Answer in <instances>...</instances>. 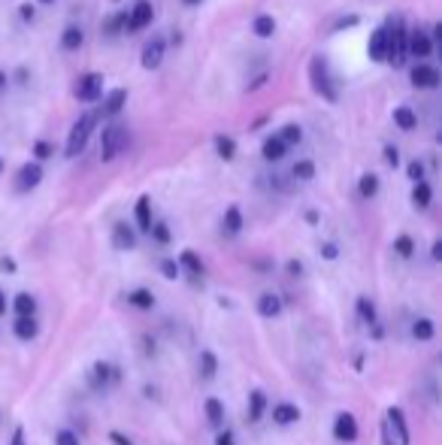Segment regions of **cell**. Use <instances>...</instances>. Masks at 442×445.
Segmentation results:
<instances>
[{
    "instance_id": "obj_55",
    "label": "cell",
    "mask_w": 442,
    "mask_h": 445,
    "mask_svg": "<svg viewBox=\"0 0 442 445\" xmlns=\"http://www.w3.org/2000/svg\"><path fill=\"white\" fill-rule=\"evenodd\" d=\"M6 85H10V79H6V73L0 70V94H3V91H6Z\"/></svg>"
},
{
    "instance_id": "obj_47",
    "label": "cell",
    "mask_w": 442,
    "mask_h": 445,
    "mask_svg": "<svg viewBox=\"0 0 442 445\" xmlns=\"http://www.w3.org/2000/svg\"><path fill=\"white\" fill-rule=\"evenodd\" d=\"M19 15H21V21H28V25H30V21L36 19V10H34V3H21V6H19Z\"/></svg>"
},
{
    "instance_id": "obj_26",
    "label": "cell",
    "mask_w": 442,
    "mask_h": 445,
    "mask_svg": "<svg viewBox=\"0 0 442 445\" xmlns=\"http://www.w3.org/2000/svg\"><path fill=\"white\" fill-rule=\"evenodd\" d=\"M394 125H397L400 130H415L418 127V115L409 110V106H397V110H394Z\"/></svg>"
},
{
    "instance_id": "obj_57",
    "label": "cell",
    "mask_w": 442,
    "mask_h": 445,
    "mask_svg": "<svg viewBox=\"0 0 442 445\" xmlns=\"http://www.w3.org/2000/svg\"><path fill=\"white\" fill-rule=\"evenodd\" d=\"M306 221H309V225H315V221H318V212L309 209V212H306Z\"/></svg>"
},
{
    "instance_id": "obj_15",
    "label": "cell",
    "mask_w": 442,
    "mask_h": 445,
    "mask_svg": "<svg viewBox=\"0 0 442 445\" xmlns=\"http://www.w3.org/2000/svg\"><path fill=\"white\" fill-rule=\"evenodd\" d=\"M261 155H264L266 164H279V161L288 155V145L282 143L276 134H270V136H266V140L261 143Z\"/></svg>"
},
{
    "instance_id": "obj_6",
    "label": "cell",
    "mask_w": 442,
    "mask_h": 445,
    "mask_svg": "<svg viewBox=\"0 0 442 445\" xmlns=\"http://www.w3.org/2000/svg\"><path fill=\"white\" fill-rule=\"evenodd\" d=\"M43 182V164H36V161H28V164L19 167V173H15V191L19 194H28V191H34L36 185Z\"/></svg>"
},
{
    "instance_id": "obj_31",
    "label": "cell",
    "mask_w": 442,
    "mask_h": 445,
    "mask_svg": "<svg viewBox=\"0 0 442 445\" xmlns=\"http://www.w3.org/2000/svg\"><path fill=\"white\" fill-rule=\"evenodd\" d=\"M176 264H179V270H182V267H185V270L191 273V276H200V273H203V260L197 258V251H191V249H185V251H182Z\"/></svg>"
},
{
    "instance_id": "obj_16",
    "label": "cell",
    "mask_w": 442,
    "mask_h": 445,
    "mask_svg": "<svg viewBox=\"0 0 442 445\" xmlns=\"http://www.w3.org/2000/svg\"><path fill=\"white\" fill-rule=\"evenodd\" d=\"M118 379V370L112 364H103V360H97L94 366H91V388H106L109 382Z\"/></svg>"
},
{
    "instance_id": "obj_27",
    "label": "cell",
    "mask_w": 442,
    "mask_h": 445,
    "mask_svg": "<svg viewBox=\"0 0 442 445\" xmlns=\"http://www.w3.org/2000/svg\"><path fill=\"white\" fill-rule=\"evenodd\" d=\"M357 315H361V321L367 327L379 324V312H376V303L370 300V297H357Z\"/></svg>"
},
{
    "instance_id": "obj_53",
    "label": "cell",
    "mask_w": 442,
    "mask_h": 445,
    "mask_svg": "<svg viewBox=\"0 0 442 445\" xmlns=\"http://www.w3.org/2000/svg\"><path fill=\"white\" fill-rule=\"evenodd\" d=\"M0 270H6V273H15V260H12V258H0Z\"/></svg>"
},
{
    "instance_id": "obj_51",
    "label": "cell",
    "mask_w": 442,
    "mask_h": 445,
    "mask_svg": "<svg viewBox=\"0 0 442 445\" xmlns=\"http://www.w3.org/2000/svg\"><path fill=\"white\" fill-rule=\"evenodd\" d=\"M10 445H28L25 442V427H15V431H12V442Z\"/></svg>"
},
{
    "instance_id": "obj_59",
    "label": "cell",
    "mask_w": 442,
    "mask_h": 445,
    "mask_svg": "<svg viewBox=\"0 0 442 445\" xmlns=\"http://www.w3.org/2000/svg\"><path fill=\"white\" fill-rule=\"evenodd\" d=\"M36 3H55V0H36Z\"/></svg>"
},
{
    "instance_id": "obj_60",
    "label": "cell",
    "mask_w": 442,
    "mask_h": 445,
    "mask_svg": "<svg viewBox=\"0 0 442 445\" xmlns=\"http://www.w3.org/2000/svg\"><path fill=\"white\" fill-rule=\"evenodd\" d=\"M0 173H3V158H0Z\"/></svg>"
},
{
    "instance_id": "obj_29",
    "label": "cell",
    "mask_w": 442,
    "mask_h": 445,
    "mask_svg": "<svg viewBox=\"0 0 442 445\" xmlns=\"http://www.w3.org/2000/svg\"><path fill=\"white\" fill-rule=\"evenodd\" d=\"M412 336L415 340H421V342H430L433 336H436V324H433V318H415Z\"/></svg>"
},
{
    "instance_id": "obj_54",
    "label": "cell",
    "mask_w": 442,
    "mask_h": 445,
    "mask_svg": "<svg viewBox=\"0 0 442 445\" xmlns=\"http://www.w3.org/2000/svg\"><path fill=\"white\" fill-rule=\"evenodd\" d=\"M430 255H433V260H439V258H442V242H439V240L430 245Z\"/></svg>"
},
{
    "instance_id": "obj_1",
    "label": "cell",
    "mask_w": 442,
    "mask_h": 445,
    "mask_svg": "<svg viewBox=\"0 0 442 445\" xmlns=\"http://www.w3.org/2000/svg\"><path fill=\"white\" fill-rule=\"evenodd\" d=\"M97 115L101 112H85L76 118V125L70 127V134H67V145H64L67 158H79L82 152H85L91 134H94V127H97Z\"/></svg>"
},
{
    "instance_id": "obj_23",
    "label": "cell",
    "mask_w": 442,
    "mask_h": 445,
    "mask_svg": "<svg viewBox=\"0 0 442 445\" xmlns=\"http://www.w3.org/2000/svg\"><path fill=\"white\" fill-rule=\"evenodd\" d=\"M12 333L19 336L21 342H30L36 333H40V324H36V318H15L12 321Z\"/></svg>"
},
{
    "instance_id": "obj_24",
    "label": "cell",
    "mask_w": 442,
    "mask_h": 445,
    "mask_svg": "<svg viewBox=\"0 0 442 445\" xmlns=\"http://www.w3.org/2000/svg\"><path fill=\"white\" fill-rule=\"evenodd\" d=\"M251 30H255V37H261V40H270V37L276 34V19H273L270 12L255 15V21H251Z\"/></svg>"
},
{
    "instance_id": "obj_20",
    "label": "cell",
    "mask_w": 442,
    "mask_h": 445,
    "mask_svg": "<svg viewBox=\"0 0 442 445\" xmlns=\"http://www.w3.org/2000/svg\"><path fill=\"white\" fill-rule=\"evenodd\" d=\"M125 103H127V91L125 88L109 91V97L103 101V112L101 115H109V118H116V115H121V110H125Z\"/></svg>"
},
{
    "instance_id": "obj_17",
    "label": "cell",
    "mask_w": 442,
    "mask_h": 445,
    "mask_svg": "<svg viewBox=\"0 0 442 445\" xmlns=\"http://www.w3.org/2000/svg\"><path fill=\"white\" fill-rule=\"evenodd\" d=\"M257 315H264V318H279V315H282V297L273 294V291L261 294V297H257Z\"/></svg>"
},
{
    "instance_id": "obj_9",
    "label": "cell",
    "mask_w": 442,
    "mask_h": 445,
    "mask_svg": "<svg viewBox=\"0 0 442 445\" xmlns=\"http://www.w3.org/2000/svg\"><path fill=\"white\" fill-rule=\"evenodd\" d=\"M151 19H155V6H151V0H136L131 6V12H127V30L136 34V30L149 28Z\"/></svg>"
},
{
    "instance_id": "obj_12",
    "label": "cell",
    "mask_w": 442,
    "mask_h": 445,
    "mask_svg": "<svg viewBox=\"0 0 442 445\" xmlns=\"http://www.w3.org/2000/svg\"><path fill=\"white\" fill-rule=\"evenodd\" d=\"M367 52H370V58L372 61H382L388 58V25H382V28H376L370 34V43H367Z\"/></svg>"
},
{
    "instance_id": "obj_50",
    "label": "cell",
    "mask_w": 442,
    "mask_h": 445,
    "mask_svg": "<svg viewBox=\"0 0 442 445\" xmlns=\"http://www.w3.org/2000/svg\"><path fill=\"white\" fill-rule=\"evenodd\" d=\"M285 270L291 273V276H300V273H303V264H300V260H294V258H291V260L285 264Z\"/></svg>"
},
{
    "instance_id": "obj_43",
    "label": "cell",
    "mask_w": 442,
    "mask_h": 445,
    "mask_svg": "<svg viewBox=\"0 0 442 445\" xmlns=\"http://www.w3.org/2000/svg\"><path fill=\"white\" fill-rule=\"evenodd\" d=\"M382 158H385V164L391 167V170H394V167H400V149H397V145H385Z\"/></svg>"
},
{
    "instance_id": "obj_52",
    "label": "cell",
    "mask_w": 442,
    "mask_h": 445,
    "mask_svg": "<svg viewBox=\"0 0 442 445\" xmlns=\"http://www.w3.org/2000/svg\"><path fill=\"white\" fill-rule=\"evenodd\" d=\"M109 439H112V442H116V445H134V442H131V439H127V436H125V433H118V431H112V433H109Z\"/></svg>"
},
{
    "instance_id": "obj_30",
    "label": "cell",
    "mask_w": 442,
    "mask_h": 445,
    "mask_svg": "<svg viewBox=\"0 0 442 445\" xmlns=\"http://www.w3.org/2000/svg\"><path fill=\"white\" fill-rule=\"evenodd\" d=\"M430 200H433L430 182H415V188H412V203L418 206V209H428Z\"/></svg>"
},
{
    "instance_id": "obj_35",
    "label": "cell",
    "mask_w": 442,
    "mask_h": 445,
    "mask_svg": "<svg viewBox=\"0 0 442 445\" xmlns=\"http://www.w3.org/2000/svg\"><path fill=\"white\" fill-rule=\"evenodd\" d=\"M291 176H294L297 182H309V179H315V161H309V158L297 161V164L291 167Z\"/></svg>"
},
{
    "instance_id": "obj_14",
    "label": "cell",
    "mask_w": 442,
    "mask_h": 445,
    "mask_svg": "<svg viewBox=\"0 0 442 445\" xmlns=\"http://www.w3.org/2000/svg\"><path fill=\"white\" fill-rule=\"evenodd\" d=\"M112 245H116L118 251L136 249V230L131 225H125V221H118V225L112 227Z\"/></svg>"
},
{
    "instance_id": "obj_56",
    "label": "cell",
    "mask_w": 442,
    "mask_h": 445,
    "mask_svg": "<svg viewBox=\"0 0 442 445\" xmlns=\"http://www.w3.org/2000/svg\"><path fill=\"white\" fill-rule=\"evenodd\" d=\"M3 315H6V294L0 291V318H3Z\"/></svg>"
},
{
    "instance_id": "obj_13",
    "label": "cell",
    "mask_w": 442,
    "mask_h": 445,
    "mask_svg": "<svg viewBox=\"0 0 442 445\" xmlns=\"http://www.w3.org/2000/svg\"><path fill=\"white\" fill-rule=\"evenodd\" d=\"M409 55H415L418 61L430 58V55H433V40H430V34H424V30H412V34H409Z\"/></svg>"
},
{
    "instance_id": "obj_44",
    "label": "cell",
    "mask_w": 442,
    "mask_h": 445,
    "mask_svg": "<svg viewBox=\"0 0 442 445\" xmlns=\"http://www.w3.org/2000/svg\"><path fill=\"white\" fill-rule=\"evenodd\" d=\"M161 276L164 279H179V264L173 258H164L161 260Z\"/></svg>"
},
{
    "instance_id": "obj_11",
    "label": "cell",
    "mask_w": 442,
    "mask_h": 445,
    "mask_svg": "<svg viewBox=\"0 0 442 445\" xmlns=\"http://www.w3.org/2000/svg\"><path fill=\"white\" fill-rule=\"evenodd\" d=\"M333 439L337 442H355L357 439V418L352 412H339L333 421Z\"/></svg>"
},
{
    "instance_id": "obj_37",
    "label": "cell",
    "mask_w": 442,
    "mask_h": 445,
    "mask_svg": "<svg viewBox=\"0 0 442 445\" xmlns=\"http://www.w3.org/2000/svg\"><path fill=\"white\" fill-rule=\"evenodd\" d=\"M276 136H279V140L288 145V149H291V145H297V143L303 140V127H300V125H294V121H291V125H285V127H282Z\"/></svg>"
},
{
    "instance_id": "obj_40",
    "label": "cell",
    "mask_w": 442,
    "mask_h": 445,
    "mask_svg": "<svg viewBox=\"0 0 442 445\" xmlns=\"http://www.w3.org/2000/svg\"><path fill=\"white\" fill-rule=\"evenodd\" d=\"M121 28H127V12H116V15H109V21L103 25V34H106V37H116Z\"/></svg>"
},
{
    "instance_id": "obj_8",
    "label": "cell",
    "mask_w": 442,
    "mask_h": 445,
    "mask_svg": "<svg viewBox=\"0 0 442 445\" xmlns=\"http://www.w3.org/2000/svg\"><path fill=\"white\" fill-rule=\"evenodd\" d=\"M164 55H167V40L164 37H151L140 52V64L146 67V70H158V67L164 64Z\"/></svg>"
},
{
    "instance_id": "obj_3",
    "label": "cell",
    "mask_w": 442,
    "mask_h": 445,
    "mask_svg": "<svg viewBox=\"0 0 442 445\" xmlns=\"http://www.w3.org/2000/svg\"><path fill=\"white\" fill-rule=\"evenodd\" d=\"M409 58V30L406 25H403V19H397L391 25L388 21V64L391 67H403Z\"/></svg>"
},
{
    "instance_id": "obj_49",
    "label": "cell",
    "mask_w": 442,
    "mask_h": 445,
    "mask_svg": "<svg viewBox=\"0 0 442 445\" xmlns=\"http://www.w3.org/2000/svg\"><path fill=\"white\" fill-rule=\"evenodd\" d=\"M215 445H236V439H233V431H221V433L215 436Z\"/></svg>"
},
{
    "instance_id": "obj_22",
    "label": "cell",
    "mask_w": 442,
    "mask_h": 445,
    "mask_svg": "<svg viewBox=\"0 0 442 445\" xmlns=\"http://www.w3.org/2000/svg\"><path fill=\"white\" fill-rule=\"evenodd\" d=\"M273 421L282 427H288V424H294V421H300V406H294V403H279L276 409H273Z\"/></svg>"
},
{
    "instance_id": "obj_58",
    "label": "cell",
    "mask_w": 442,
    "mask_h": 445,
    "mask_svg": "<svg viewBox=\"0 0 442 445\" xmlns=\"http://www.w3.org/2000/svg\"><path fill=\"white\" fill-rule=\"evenodd\" d=\"M182 3H188V6H197V3H200V0H182Z\"/></svg>"
},
{
    "instance_id": "obj_18",
    "label": "cell",
    "mask_w": 442,
    "mask_h": 445,
    "mask_svg": "<svg viewBox=\"0 0 442 445\" xmlns=\"http://www.w3.org/2000/svg\"><path fill=\"white\" fill-rule=\"evenodd\" d=\"M85 45V34H82L79 25H67L64 34H61V49L64 52H79Z\"/></svg>"
},
{
    "instance_id": "obj_4",
    "label": "cell",
    "mask_w": 442,
    "mask_h": 445,
    "mask_svg": "<svg viewBox=\"0 0 442 445\" xmlns=\"http://www.w3.org/2000/svg\"><path fill=\"white\" fill-rule=\"evenodd\" d=\"M125 149H127V127H125V125H118V121H112L109 127H103L101 161H103V164H109V161H116Z\"/></svg>"
},
{
    "instance_id": "obj_41",
    "label": "cell",
    "mask_w": 442,
    "mask_h": 445,
    "mask_svg": "<svg viewBox=\"0 0 442 445\" xmlns=\"http://www.w3.org/2000/svg\"><path fill=\"white\" fill-rule=\"evenodd\" d=\"M151 236H155V242H161V245H167L173 240V234H170V227L164 225V221H151V230H149Z\"/></svg>"
},
{
    "instance_id": "obj_42",
    "label": "cell",
    "mask_w": 442,
    "mask_h": 445,
    "mask_svg": "<svg viewBox=\"0 0 442 445\" xmlns=\"http://www.w3.org/2000/svg\"><path fill=\"white\" fill-rule=\"evenodd\" d=\"M52 152H55V149H52V143H45V140H36V143H34V161H36V164L49 158Z\"/></svg>"
},
{
    "instance_id": "obj_34",
    "label": "cell",
    "mask_w": 442,
    "mask_h": 445,
    "mask_svg": "<svg viewBox=\"0 0 442 445\" xmlns=\"http://www.w3.org/2000/svg\"><path fill=\"white\" fill-rule=\"evenodd\" d=\"M127 303L136 306V309H151V306H155V294H151L149 288H136L127 294Z\"/></svg>"
},
{
    "instance_id": "obj_10",
    "label": "cell",
    "mask_w": 442,
    "mask_h": 445,
    "mask_svg": "<svg viewBox=\"0 0 442 445\" xmlns=\"http://www.w3.org/2000/svg\"><path fill=\"white\" fill-rule=\"evenodd\" d=\"M409 82L415 88H439V70L428 61H421V64L409 67Z\"/></svg>"
},
{
    "instance_id": "obj_5",
    "label": "cell",
    "mask_w": 442,
    "mask_h": 445,
    "mask_svg": "<svg viewBox=\"0 0 442 445\" xmlns=\"http://www.w3.org/2000/svg\"><path fill=\"white\" fill-rule=\"evenodd\" d=\"M76 101L82 103H97L103 97V76L101 73H82L73 85Z\"/></svg>"
},
{
    "instance_id": "obj_38",
    "label": "cell",
    "mask_w": 442,
    "mask_h": 445,
    "mask_svg": "<svg viewBox=\"0 0 442 445\" xmlns=\"http://www.w3.org/2000/svg\"><path fill=\"white\" fill-rule=\"evenodd\" d=\"M215 373H218V358L209 349L200 351V375L203 379H215Z\"/></svg>"
},
{
    "instance_id": "obj_7",
    "label": "cell",
    "mask_w": 442,
    "mask_h": 445,
    "mask_svg": "<svg viewBox=\"0 0 442 445\" xmlns=\"http://www.w3.org/2000/svg\"><path fill=\"white\" fill-rule=\"evenodd\" d=\"M385 427L394 436V445H409V427H406V415H403L400 406H391L385 412Z\"/></svg>"
},
{
    "instance_id": "obj_19",
    "label": "cell",
    "mask_w": 442,
    "mask_h": 445,
    "mask_svg": "<svg viewBox=\"0 0 442 445\" xmlns=\"http://www.w3.org/2000/svg\"><path fill=\"white\" fill-rule=\"evenodd\" d=\"M134 216H136V227H140L143 234H149V230H151V197L143 194L140 200H136Z\"/></svg>"
},
{
    "instance_id": "obj_36",
    "label": "cell",
    "mask_w": 442,
    "mask_h": 445,
    "mask_svg": "<svg viewBox=\"0 0 442 445\" xmlns=\"http://www.w3.org/2000/svg\"><path fill=\"white\" fill-rule=\"evenodd\" d=\"M215 152H218V158L233 161V158H236V143H233L227 134H218V136H215Z\"/></svg>"
},
{
    "instance_id": "obj_21",
    "label": "cell",
    "mask_w": 442,
    "mask_h": 445,
    "mask_svg": "<svg viewBox=\"0 0 442 445\" xmlns=\"http://www.w3.org/2000/svg\"><path fill=\"white\" fill-rule=\"evenodd\" d=\"M12 309H15V315H19V318H34L36 315V297L21 291V294H15Z\"/></svg>"
},
{
    "instance_id": "obj_28",
    "label": "cell",
    "mask_w": 442,
    "mask_h": 445,
    "mask_svg": "<svg viewBox=\"0 0 442 445\" xmlns=\"http://www.w3.org/2000/svg\"><path fill=\"white\" fill-rule=\"evenodd\" d=\"M203 409H207V421L212 427H221L224 424V403L215 400V397H209L207 403H203Z\"/></svg>"
},
{
    "instance_id": "obj_39",
    "label": "cell",
    "mask_w": 442,
    "mask_h": 445,
    "mask_svg": "<svg viewBox=\"0 0 442 445\" xmlns=\"http://www.w3.org/2000/svg\"><path fill=\"white\" fill-rule=\"evenodd\" d=\"M394 251H397L400 258H412V251H415V240L409 234H400L397 240H394Z\"/></svg>"
},
{
    "instance_id": "obj_45",
    "label": "cell",
    "mask_w": 442,
    "mask_h": 445,
    "mask_svg": "<svg viewBox=\"0 0 442 445\" xmlns=\"http://www.w3.org/2000/svg\"><path fill=\"white\" fill-rule=\"evenodd\" d=\"M406 176H409V179H412V182H424V164H421V161H409V167H406Z\"/></svg>"
},
{
    "instance_id": "obj_32",
    "label": "cell",
    "mask_w": 442,
    "mask_h": 445,
    "mask_svg": "<svg viewBox=\"0 0 442 445\" xmlns=\"http://www.w3.org/2000/svg\"><path fill=\"white\" fill-rule=\"evenodd\" d=\"M357 194H361L364 200L376 197V194H379V176H376V173H364L361 182H357Z\"/></svg>"
},
{
    "instance_id": "obj_48",
    "label": "cell",
    "mask_w": 442,
    "mask_h": 445,
    "mask_svg": "<svg viewBox=\"0 0 442 445\" xmlns=\"http://www.w3.org/2000/svg\"><path fill=\"white\" fill-rule=\"evenodd\" d=\"M322 255H324L327 260H337V258H339V249H337L333 242H324V245H322Z\"/></svg>"
},
{
    "instance_id": "obj_25",
    "label": "cell",
    "mask_w": 442,
    "mask_h": 445,
    "mask_svg": "<svg viewBox=\"0 0 442 445\" xmlns=\"http://www.w3.org/2000/svg\"><path fill=\"white\" fill-rule=\"evenodd\" d=\"M264 412H266V394L264 391H251L249 394V421L257 424V421L264 418Z\"/></svg>"
},
{
    "instance_id": "obj_46",
    "label": "cell",
    "mask_w": 442,
    "mask_h": 445,
    "mask_svg": "<svg viewBox=\"0 0 442 445\" xmlns=\"http://www.w3.org/2000/svg\"><path fill=\"white\" fill-rule=\"evenodd\" d=\"M55 445H79V436L73 431H58L55 433Z\"/></svg>"
},
{
    "instance_id": "obj_2",
    "label": "cell",
    "mask_w": 442,
    "mask_h": 445,
    "mask_svg": "<svg viewBox=\"0 0 442 445\" xmlns=\"http://www.w3.org/2000/svg\"><path fill=\"white\" fill-rule=\"evenodd\" d=\"M309 82H312V91H315L318 97H324L327 103H337L339 101L337 82L330 79V67H327V61L322 55H315L309 61Z\"/></svg>"
},
{
    "instance_id": "obj_33",
    "label": "cell",
    "mask_w": 442,
    "mask_h": 445,
    "mask_svg": "<svg viewBox=\"0 0 442 445\" xmlns=\"http://www.w3.org/2000/svg\"><path fill=\"white\" fill-rule=\"evenodd\" d=\"M240 230H242V209H240V206H227V212H224V234L236 236Z\"/></svg>"
}]
</instances>
